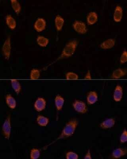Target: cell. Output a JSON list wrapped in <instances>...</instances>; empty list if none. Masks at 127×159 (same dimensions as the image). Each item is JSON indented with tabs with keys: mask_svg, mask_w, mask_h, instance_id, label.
<instances>
[{
	"mask_svg": "<svg viewBox=\"0 0 127 159\" xmlns=\"http://www.w3.org/2000/svg\"><path fill=\"white\" fill-rule=\"evenodd\" d=\"M78 125V121L76 119H70L69 121L66 123L65 125L62 129L61 133L59 137L56 139L54 141L52 142L50 144H49L48 146L54 144L59 140L61 139L68 138L72 137L74 134Z\"/></svg>",
	"mask_w": 127,
	"mask_h": 159,
	"instance_id": "6da1fadb",
	"label": "cell"
},
{
	"mask_svg": "<svg viewBox=\"0 0 127 159\" xmlns=\"http://www.w3.org/2000/svg\"><path fill=\"white\" fill-rule=\"evenodd\" d=\"M78 45V42L76 39L71 40L68 42L62 50L61 54L56 61L68 59L71 57L75 52Z\"/></svg>",
	"mask_w": 127,
	"mask_h": 159,
	"instance_id": "7a4b0ae2",
	"label": "cell"
},
{
	"mask_svg": "<svg viewBox=\"0 0 127 159\" xmlns=\"http://www.w3.org/2000/svg\"><path fill=\"white\" fill-rule=\"evenodd\" d=\"M12 123H11V114L8 115L6 118L2 127V133L3 137L6 139L9 140L10 139Z\"/></svg>",
	"mask_w": 127,
	"mask_h": 159,
	"instance_id": "3957f363",
	"label": "cell"
},
{
	"mask_svg": "<svg viewBox=\"0 0 127 159\" xmlns=\"http://www.w3.org/2000/svg\"><path fill=\"white\" fill-rule=\"evenodd\" d=\"M11 49V38L10 36H8L4 41L1 49L2 56L7 60L10 58Z\"/></svg>",
	"mask_w": 127,
	"mask_h": 159,
	"instance_id": "277c9868",
	"label": "cell"
},
{
	"mask_svg": "<svg viewBox=\"0 0 127 159\" xmlns=\"http://www.w3.org/2000/svg\"><path fill=\"white\" fill-rule=\"evenodd\" d=\"M73 108L75 111L81 114H85L88 111V107L85 102L83 101L76 99L72 103Z\"/></svg>",
	"mask_w": 127,
	"mask_h": 159,
	"instance_id": "5b68a950",
	"label": "cell"
},
{
	"mask_svg": "<svg viewBox=\"0 0 127 159\" xmlns=\"http://www.w3.org/2000/svg\"><path fill=\"white\" fill-rule=\"evenodd\" d=\"M72 27L76 32L80 34H84L87 32V25L83 21L78 20L75 21L72 24Z\"/></svg>",
	"mask_w": 127,
	"mask_h": 159,
	"instance_id": "8992f818",
	"label": "cell"
},
{
	"mask_svg": "<svg viewBox=\"0 0 127 159\" xmlns=\"http://www.w3.org/2000/svg\"><path fill=\"white\" fill-rule=\"evenodd\" d=\"M46 20L42 17L37 18L33 24L34 29L38 32H43L46 29Z\"/></svg>",
	"mask_w": 127,
	"mask_h": 159,
	"instance_id": "52a82bcc",
	"label": "cell"
},
{
	"mask_svg": "<svg viewBox=\"0 0 127 159\" xmlns=\"http://www.w3.org/2000/svg\"><path fill=\"white\" fill-rule=\"evenodd\" d=\"M46 106V100L43 97L38 98L35 101L33 105L35 110L38 112H40L45 110Z\"/></svg>",
	"mask_w": 127,
	"mask_h": 159,
	"instance_id": "ba28073f",
	"label": "cell"
},
{
	"mask_svg": "<svg viewBox=\"0 0 127 159\" xmlns=\"http://www.w3.org/2000/svg\"><path fill=\"white\" fill-rule=\"evenodd\" d=\"M123 89L121 85H117L114 89L113 98L116 102H120L123 96Z\"/></svg>",
	"mask_w": 127,
	"mask_h": 159,
	"instance_id": "9c48e42d",
	"label": "cell"
},
{
	"mask_svg": "<svg viewBox=\"0 0 127 159\" xmlns=\"http://www.w3.org/2000/svg\"><path fill=\"white\" fill-rule=\"evenodd\" d=\"M123 9L120 5H117L114 10L113 18L114 21L119 22L122 20L124 13Z\"/></svg>",
	"mask_w": 127,
	"mask_h": 159,
	"instance_id": "30bf717a",
	"label": "cell"
},
{
	"mask_svg": "<svg viewBox=\"0 0 127 159\" xmlns=\"http://www.w3.org/2000/svg\"><path fill=\"white\" fill-rule=\"evenodd\" d=\"M116 43L114 38H109L103 41L100 44V47L103 49H110L114 47Z\"/></svg>",
	"mask_w": 127,
	"mask_h": 159,
	"instance_id": "8fae6325",
	"label": "cell"
},
{
	"mask_svg": "<svg viewBox=\"0 0 127 159\" xmlns=\"http://www.w3.org/2000/svg\"><path fill=\"white\" fill-rule=\"evenodd\" d=\"M116 119L114 118H109L103 120L100 123L99 126L103 129H108L112 128L115 125Z\"/></svg>",
	"mask_w": 127,
	"mask_h": 159,
	"instance_id": "7c38bea8",
	"label": "cell"
},
{
	"mask_svg": "<svg viewBox=\"0 0 127 159\" xmlns=\"http://www.w3.org/2000/svg\"><path fill=\"white\" fill-rule=\"evenodd\" d=\"M98 94L97 92L91 91L87 93L86 100L87 104L93 105L96 103L98 100Z\"/></svg>",
	"mask_w": 127,
	"mask_h": 159,
	"instance_id": "4fadbf2b",
	"label": "cell"
},
{
	"mask_svg": "<svg viewBox=\"0 0 127 159\" xmlns=\"http://www.w3.org/2000/svg\"><path fill=\"white\" fill-rule=\"evenodd\" d=\"M127 153V149L123 148H118L112 151V157L114 159H119L125 157Z\"/></svg>",
	"mask_w": 127,
	"mask_h": 159,
	"instance_id": "5bb4252c",
	"label": "cell"
},
{
	"mask_svg": "<svg viewBox=\"0 0 127 159\" xmlns=\"http://www.w3.org/2000/svg\"><path fill=\"white\" fill-rule=\"evenodd\" d=\"M98 20V15L95 11H91L87 14L86 21L88 25H92L96 23Z\"/></svg>",
	"mask_w": 127,
	"mask_h": 159,
	"instance_id": "9a60e30c",
	"label": "cell"
},
{
	"mask_svg": "<svg viewBox=\"0 0 127 159\" xmlns=\"http://www.w3.org/2000/svg\"><path fill=\"white\" fill-rule=\"evenodd\" d=\"M126 74V70L122 69V68H118L112 72L111 78L113 79H119L123 77Z\"/></svg>",
	"mask_w": 127,
	"mask_h": 159,
	"instance_id": "2e32d148",
	"label": "cell"
},
{
	"mask_svg": "<svg viewBox=\"0 0 127 159\" xmlns=\"http://www.w3.org/2000/svg\"><path fill=\"white\" fill-rule=\"evenodd\" d=\"M65 99L60 95H56L55 98V104L57 111H59L62 110L64 106Z\"/></svg>",
	"mask_w": 127,
	"mask_h": 159,
	"instance_id": "e0dca14e",
	"label": "cell"
},
{
	"mask_svg": "<svg viewBox=\"0 0 127 159\" xmlns=\"http://www.w3.org/2000/svg\"><path fill=\"white\" fill-rule=\"evenodd\" d=\"M5 102L7 106L11 109H14L16 107L17 102L15 98L11 94H7L5 97Z\"/></svg>",
	"mask_w": 127,
	"mask_h": 159,
	"instance_id": "ac0fdd59",
	"label": "cell"
},
{
	"mask_svg": "<svg viewBox=\"0 0 127 159\" xmlns=\"http://www.w3.org/2000/svg\"><path fill=\"white\" fill-rule=\"evenodd\" d=\"M55 25L56 30L61 31L65 23V20L60 15H57L55 18Z\"/></svg>",
	"mask_w": 127,
	"mask_h": 159,
	"instance_id": "d6986e66",
	"label": "cell"
},
{
	"mask_svg": "<svg viewBox=\"0 0 127 159\" xmlns=\"http://www.w3.org/2000/svg\"><path fill=\"white\" fill-rule=\"evenodd\" d=\"M5 22L8 28L11 30H15L16 27V21L14 17L11 15L6 16Z\"/></svg>",
	"mask_w": 127,
	"mask_h": 159,
	"instance_id": "ffe728a7",
	"label": "cell"
},
{
	"mask_svg": "<svg viewBox=\"0 0 127 159\" xmlns=\"http://www.w3.org/2000/svg\"><path fill=\"white\" fill-rule=\"evenodd\" d=\"M36 42L39 46L45 48L48 45L49 40L48 38L43 35H39L36 38Z\"/></svg>",
	"mask_w": 127,
	"mask_h": 159,
	"instance_id": "44dd1931",
	"label": "cell"
},
{
	"mask_svg": "<svg viewBox=\"0 0 127 159\" xmlns=\"http://www.w3.org/2000/svg\"><path fill=\"white\" fill-rule=\"evenodd\" d=\"M49 118L46 116L39 115L37 117L36 121L37 124L41 127H46L49 123Z\"/></svg>",
	"mask_w": 127,
	"mask_h": 159,
	"instance_id": "7402d4cb",
	"label": "cell"
},
{
	"mask_svg": "<svg viewBox=\"0 0 127 159\" xmlns=\"http://www.w3.org/2000/svg\"><path fill=\"white\" fill-rule=\"evenodd\" d=\"M11 83L12 89L15 93L17 94H20L22 90V86L20 82L16 79H12Z\"/></svg>",
	"mask_w": 127,
	"mask_h": 159,
	"instance_id": "603a6c76",
	"label": "cell"
},
{
	"mask_svg": "<svg viewBox=\"0 0 127 159\" xmlns=\"http://www.w3.org/2000/svg\"><path fill=\"white\" fill-rule=\"evenodd\" d=\"M11 7L16 14H20L22 9V7L20 2L17 0H11Z\"/></svg>",
	"mask_w": 127,
	"mask_h": 159,
	"instance_id": "cb8c5ba5",
	"label": "cell"
},
{
	"mask_svg": "<svg viewBox=\"0 0 127 159\" xmlns=\"http://www.w3.org/2000/svg\"><path fill=\"white\" fill-rule=\"evenodd\" d=\"M41 76V72L39 70L34 68L31 70L29 78L32 80H37L39 79Z\"/></svg>",
	"mask_w": 127,
	"mask_h": 159,
	"instance_id": "d4e9b609",
	"label": "cell"
},
{
	"mask_svg": "<svg viewBox=\"0 0 127 159\" xmlns=\"http://www.w3.org/2000/svg\"><path fill=\"white\" fill-rule=\"evenodd\" d=\"M29 156L31 159L39 158L41 156L40 150L37 148H32L30 152Z\"/></svg>",
	"mask_w": 127,
	"mask_h": 159,
	"instance_id": "484cf974",
	"label": "cell"
},
{
	"mask_svg": "<svg viewBox=\"0 0 127 159\" xmlns=\"http://www.w3.org/2000/svg\"><path fill=\"white\" fill-rule=\"evenodd\" d=\"M65 79L67 80H77L79 79V76L75 72H68L66 73Z\"/></svg>",
	"mask_w": 127,
	"mask_h": 159,
	"instance_id": "4316f807",
	"label": "cell"
},
{
	"mask_svg": "<svg viewBox=\"0 0 127 159\" xmlns=\"http://www.w3.org/2000/svg\"><path fill=\"white\" fill-rule=\"evenodd\" d=\"M65 157L67 159H77L79 158V155L74 152L68 151L66 152Z\"/></svg>",
	"mask_w": 127,
	"mask_h": 159,
	"instance_id": "83f0119b",
	"label": "cell"
},
{
	"mask_svg": "<svg viewBox=\"0 0 127 159\" xmlns=\"http://www.w3.org/2000/svg\"><path fill=\"white\" fill-rule=\"evenodd\" d=\"M127 61V52L126 49H125L122 52L120 57L119 61L121 64L126 63Z\"/></svg>",
	"mask_w": 127,
	"mask_h": 159,
	"instance_id": "f1b7e54d",
	"label": "cell"
},
{
	"mask_svg": "<svg viewBox=\"0 0 127 159\" xmlns=\"http://www.w3.org/2000/svg\"><path fill=\"white\" fill-rule=\"evenodd\" d=\"M127 141V132L126 129H125L121 133L120 138V142L122 144H124Z\"/></svg>",
	"mask_w": 127,
	"mask_h": 159,
	"instance_id": "f546056e",
	"label": "cell"
},
{
	"mask_svg": "<svg viewBox=\"0 0 127 159\" xmlns=\"http://www.w3.org/2000/svg\"><path fill=\"white\" fill-rule=\"evenodd\" d=\"M84 158L85 159H92L91 152L90 149L87 150L86 153L85 155Z\"/></svg>",
	"mask_w": 127,
	"mask_h": 159,
	"instance_id": "4dcf8cb0",
	"label": "cell"
},
{
	"mask_svg": "<svg viewBox=\"0 0 127 159\" xmlns=\"http://www.w3.org/2000/svg\"><path fill=\"white\" fill-rule=\"evenodd\" d=\"M91 72H90V70H88L86 72V73L85 74V75L84 76V79L85 80H90L91 79Z\"/></svg>",
	"mask_w": 127,
	"mask_h": 159,
	"instance_id": "1f68e13d",
	"label": "cell"
}]
</instances>
